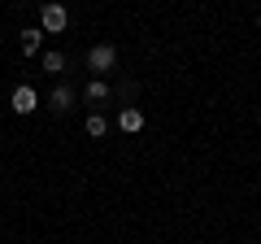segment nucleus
<instances>
[{
  "label": "nucleus",
  "instance_id": "obj_1",
  "mask_svg": "<svg viewBox=\"0 0 261 244\" xmlns=\"http://www.w3.org/2000/svg\"><path fill=\"white\" fill-rule=\"evenodd\" d=\"M65 27H70V13H65V5L44 0V5H39V31H44V35H61Z\"/></svg>",
  "mask_w": 261,
  "mask_h": 244
},
{
  "label": "nucleus",
  "instance_id": "obj_2",
  "mask_svg": "<svg viewBox=\"0 0 261 244\" xmlns=\"http://www.w3.org/2000/svg\"><path fill=\"white\" fill-rule=\"evenodd\" d=\"M113 61H118V48H113V44H96L92 53H87V66H92L96 75H105V70H113Z\"/></svg>",
  "mask_w": 261,
  "mask_h": 244
},
{
  "label": "nucleus",
  "instance_id": "obj_3",
  "mask_svg": "<svg viewBox=\"0 0 261 244\" xmlns=\"http://www.w3.org/2000/svg\"><path fill=\"white\" fill-rule=\"evenodd\" d=\"M9 105H13V113H35L39 109V92L22 83V87H13V101Z\"/></svg>",
  "mask_w": 261,
  "mask_h": 244
},
{
  "label": "nucleus",
  "instance_id": "obj_4",
  "mask_svg": "<svg viewBox=\"0 0 261 244\" xmlns=\"http://www.w3.org/2000/svg\"><path fill=\"white\" fill-rule=\"evenodd\" d=\"M118 127H122L126 135L144 131V113H140V109H122V113H118Z\"/></svg>",
  "mask_w": 261,
  "mask_h": 244
},
{
  "label": "nucleus",
  "instance_id": "obj_5",
  "mask_svg": "<svg viewBox=\"0 0 261 244\" xmlns=\"http://www.w3.org/2000/svg\"><path fill=\"white\" fill-rule=\"evenodd\" d=\"M39 44H44V31H39V27H27V31H22V53H27V57H35Z\"/></svg>",
  "mask_w": 261,
  "mask_h": 244
},
{
  "label": "nucleus",
  "instance_id": "obj_6",
  "mask_svg": "<svg viewBox=\"0 0 261 244\" xmlns=\"http://www.w3.org/2000/svg\"><path fill=\"white\" fill-rule=\"evenodd\" d=\"M48 105H53L57 113H65V109H70V105H74V92H70V87H57V92L48 96Z\"/></svg>",
  "mask_w": 261,
  "mask_h": 244
},
{
  "label": "nucleus",
  "instance_id": "obj_7",
  "mask_svg": "<svg viewBox=\"0 0 261 244\" xmlns=\"http://www.w3.org/2000/svg\"><path fill=\"white\" fill-rule=\"evenodd\" d=\"M83 96L87 101H109V83H105V79H92V83L83 87Z\"/></svg>",
  "mask_w": 261,
  "mask_h": 244
},
{
  "label": "nucleus",
  "instance_id": "obj_8",
  "mask_svg": "<svg viewBox=\"0 0 261 244\" xmlns=\"http://www.w3.org/2000/svg\"><path fill=\"white\" fill-rule=\"evenodd\" d=\"M83 127H87V135H92V140H100V135L109 131V122H105L100 113H87V122H83Z\"/></svg>",
  "mask_w": 261,
  "mask_h": 244
},
{
  "label": "nucleus",
  "instance_id": "obj_9",
  "mask_svg": "<svg viewBox=\"0 0 261 244\" xmlns=\"http://www.w3.org/2000/svg\"><path fill=\"white\" fill-rule=\"evenodd\" d=\"M44 70H48V75H61V70H65V57L61 53H44Z\"/></svg>",
  "mask_w": 261,
  "mask_h": 244
},
{
  "label": "nucleus",
  "instance_id": "obj_10",
  "mask_svg": "<svg viewBox=\"0 0 261 244\" xmlns=\"http://www.w3.org/2000/svg\"><path fill=\"white\" fill-rule=\"evenodd\" d=\"M257 27H261V13H257Z\"/></svg>",
  "mask_w": 261,
  "mask_h": 244
}]
</instances>
